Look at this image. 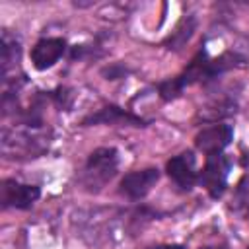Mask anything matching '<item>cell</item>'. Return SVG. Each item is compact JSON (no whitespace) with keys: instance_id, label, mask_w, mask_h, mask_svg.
<instances>
[{"instance_id":"cell-1","label":"cell","mask_w":249,"mask_h":249,"mask_svg":"<svg viewBox=\"0 0 249 249\" xmlns=\"http://www.w3.org/2000/svg\"><path fill=\"white\" fill-rule=\"evenodd\" d=\"M119 156L115 148H97L89 154L86 167H84V183L93 189L105 185L117 171Z\"/></svg>"},{"instance_id":"cell-2","label":"cell","mask_w":249,"mask_h":249,"mask_svg":"<svg viewBox=\"0 0 249 249\" xmlns=\"http://www.w3.org/2000/svg\"><path fill=\"white\" fill-rule=\"evenodd\" d=\"M231 161L230 158H226L222 152L220 154H210L206 156V163L198 175L200 185L208 191V195L212 198L222 196L224 189H226V181H228V173H230Z\"/></svg>"},{"instance_id":"cell-3","label":"cell","mask_w":249,"mask_h":249,"mask_svg":"<svg viewBox=\"0 0 249 249\" xmlns=\"http://www.w3.org/2000/svg\"><path fill=\"white\" fill-rule=\"evenodd\" d=\"M39 195H41V191L37 185H25V183H18L14 179L2 181V187H0L2 208H18V210L31 208V204L39 198Z\"/></svg>"},{"instance_id":"cell-4","label":"cell","mask_w":249,"mask_h":249,"mask_svg":"<svg viewBox=\"0 0 249 249\" xmlns=\"http://www.w3.org/2000/svg\"><path fill=\"white\" fill-rule=\"evenodd\" d=\"M231 140H233V128L230 124H212L196 134L195 146L206 156H210V154H220L226 146H230Z\"/></svg>"},{"instance_id":"cell-5","label":"cell","mask_w":249,"mask_h":249,"mask_svg":"<svg viewBox=\"0 0 249 249\" xmlns=\"http://www.w3.org/2000/svg\"><path fill=\"white\" fill-rule=\"evenodd\" d=\"M158 179H160V171L154 167L130 171L121 179V193L126 195L128 198H142L150 193V189L158 183Z\"/></svg>"},{"instance_id":"cell-6","label":"cell","mask_w":249,"mask_h":249,"mask_svg":"<svg viewBox=\"0 0 249 249\" xmlns=\"http://www.w3.org/2000/svg\"><path fill=\"white\" fill-rule=\"evenodd\" d=\"M167 175L177 183V187L189 191L195 187V183L198 181L196 169H195V156L193 152H183L175 158H171L165 165Z\"/></svg>"},{"instance_id":"cell-7","label":"cell","mask_w":249,"mask_h":249,"mask_svg":"<svg viewBox=\"0 0 249 249\" xmlns=\"http://www.w3.org/2000/svg\"><path fill=\"white\" fill-rule=\"evenodd\" d=\"M64 51H66L64 39H58V37L41 39L31 49V62L37 70H47L64 54Z\"/></svg>"},{"instance_id":"cell-8","label":"cell","mask_w":249,"mask_h":249,"mask_svg":"<svg viewBox=\"0 0 249 249\" xmlns=\"http://www.w3.org/2000/svg\"><path fill=\"white\" fill-rule=\"evenodd\" d=\"M134 124V126H144V121L117 105H107L103 109H99L97 113H91L89 117H86L82 121V124Z\"/></svg>"},{"instance_id":"cell-9","label":"cell","mask_w":249,"mask_h":249,"mask_svg":"<svg viewBox=\"0 0 249 249\" xmlns=\"http://www.w3.org/2000/svg\"><path fill=\"white\" fill-rule=\"evenodd\" d=\"M193 29H195V19L193 18H187V19H183L179 25H177V29L171 33V37L165 41V45H167V49H173V51H177V49H181L189 39H191V35H193Z\"/></svg>"},{"instance_id":"cell-10","label":"cell","mask_w":249,"mask_h":249,"mask_svg":"<svg viewBox=\"0 0 249 249\" xmlns=\"http://www.w3.org/2000/svg\"><path fill=\"white\" fill-rule=\"evenodd\" d=\"M19 58V43L16 39H12L6 31L2 35V66H4V72L8 70V66L12 62H16Z\"/></svg>"},{"instance_id":"cell-11","label":"cell","mask_w":249,"mask_h":249,"mask_svg":"<svg viewBox=\"0 0 249 249\" xmlns=\"http://www.w3.org/2000/svg\"><path fill=\"white\" fill-rule=\"evenodd\" d=\"M124 74H126V68L121 64H113L103 70V76H107V80H117V78H123Z\"/></svg>"},{"instance_id":"cell-12","label":"cell","mask_w":249,"mask_h":249,"mask_svg":"<svg viewBox=\"0 0 249 249\" xmlns=\"http://www.w3.org/2000/svg\"><path fill=\"white\" fill-rule=\"evenodd\" d=\"M158 249H185V247H183V245L173 243V245H161V247H158Z\"/></svg>"},{"instance_id":"cell-13","label":"cell","mask_w":249,"mask_h":249,"mask_svg":"<svg viewBox=\"0 0 249 249\" xmlns=\"http://www.w3.org/2000/svg\"><path fill=\"white\" fill-rule=\"evenodd\" d=\"M200 249H226V247H200Z\"/></svg>"},{"instance_id":"cell-14","label":"cell","mask_w":249,"mask_h":249,"mask_svg":"<svg viewBox=\"0 0 249 249\" xmlns=\"http://www.w3.org/2000/svg\"><path fill=\"white\" fill-rule=\"evenodd\" d=\"M247 249H249V247H247Z\"/></svg>"}]
</instances>
